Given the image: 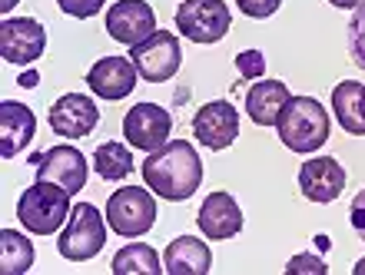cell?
Returning <instances> with one entry per match:
<instances>
[{"label": "cell", "instance_id": "6da1fadb", "mask_svg": "<svg viewBox=\"0 0 365 275\" xmlns=\"http://www.w3.org/2000/svg\"><path fill=\"white\" fill-rule=\"evenodd\" d=\"M140 170H143L146 186L170 202L190 199L202 186V160L192 150V142L186 140H173L156 152H150Z\"/></svg>", "mask_w": 365, "mask_h": 275}, {"label": "cell", "instance_id": "7a4b0ae2", "mask_svg": "<svg viewBox=\"0 0 365 275\" xmlns=\"http://www.w3.org/2000/svg\"><path fill=\"white\" fill-rule=\"evenodd\" d=\"M276 133L286 150L309 156L329 140V113L312 96H289L276 120Z\"/></svg>", "mask_w": 365, "mask_h": 275}, {"label": "cell", "instance_id": "3957f363", "mask_svg": "<svg viewBox=\"0 0 365 275\" xmlns=\"http://www.w3.org/2000/svg\"><path fill=\"white\" fill-rule=\"evenodd\" d=\"M70 196L73 192L63 190L60 182L37 180L30 190L20 192V202H17L20 226L27 232H34V236H53L60 226H67Z\"/></svg>", "mask_w": 365, "mask_h": 275}, {"label": "cell", "instance_id": "277c9868", "mask_svg": "<svg viewBox=\"0 0 365 275\" xmlns=\"http://www.w3.org/2000/svg\"><path fill=\"white\" fill-rule=\"evenodd\" d=\"M106 216H100V209L90 202H77L70 209V219L63 232L57 239L60 256L67 262H90L93 256H100L106 246Z\"/></svg>", "mask_w": 365, "mask_h": 275}, {"label": "cell", "instance_id": "5b68a950", "mask_svg": "<svg viewBox=\"0 0 365 275\" xmlns=\"http://www.w3.org/2000/svg\"><path fill=\"white\" fill-rule=\"evenodd\" d=\"M156 202L150 190H140V186H126V190H116L110 199H106V222L116 236L123 239H136L146 236L156 222Z\"/></svg>", "mask_w": 365, "mask_h": 275}, {"label": "cell", "instance_id": "8992f818", "mask_svg": "<svg viewBox=\"0 0 365 275\" xmlns=\"http://www.w3.org/2000/svg\"><path fill=\"white\" fill-rule=\"evenodd\" d=\"M130 60H133L136 73L146 83H166L173 80L182 67V50L180 37L170 30H153L146 40H140L136 47H130Z\"/></svg>", "mask_w": 365, "mask_h": 275}, {"label": "cell", "instance_id": "52a82bcc", "mask_svg": "<svg viewBox=\"0 0 365 275\" xmlns=\"http://www.w3.org/2000/svg\"><path fill=\"white\" fill-rule=\"evenodd\" d=\"M232 27V14L222 0H182L176 30L192 43H220Z\"/></svg>", "mask_w": 365, "mask_h": 275}, {"label": "cell", "instance_id": "ba28073f", "mask_svg": "<svg viewBox=\"0 0 365 275\" xmlns=\"http://www.w3.org/2000/svg\"><path fill=\"white\" fill-rule=\"evenodd\" d=\"M47 50V30L34 17H7L0 24V57L7 63L27 67L43 57Z\"/></svg>", "mask_w": 365, "mask_h": 275}, {"label": "cell", "instance_id": "9c48e42d", "mask_svg": "<svg viewBox=\"0 0 365 275\" xmlns=\"http://www.w3.org/2000/svg\"><path fill=\"white\" fill-rule=\"evenodd\" d=\"M170 133H173V116L156 103H136L123 120L126 142L143 152H156L160 146H166Z\"/></svg>", "mask_w": 365, "mask_h": 275}, {"label": "cell", "instance_id": "30bf717a", "mask_svg": "<svg viewBox=\"0 0 365 275\" xmlns=\"http://www.w3.org/2000/svg\"><path fill=\"white\" fill-rule=\"evenodd\" d=\"M30 162L37 170V180L60 182L70 192H80L87 186V156L77 146H67V142L63 146H50L47 152H37Z\"/></svg>", "mask_w": 365, "mask_h": 275}, {"label": "cell", "instance_id": "8fae6325", "mask_svg": "<svg viewBox=\"0 0 365 275\" xmlns=\"http://www.w3.org/2000/svg\"><path fill=\"white\" fill-rule=\"evenodd\" d=\"M192 136L206 146V150H226L240 136V113L236 106L226 100H212L200 106L192 116Z\"/></svg>", "mask_w": 365, "mask_h": 275}, {"label": "cell", "instance_id": "7c38bea8", "mask_svg": "<svg viewBox=\"0 0 365 275\" xmlns=\"http://www.w3.org/2000/svg\"><path fill=\"white\" fill-rule=\"evenodd\" d=\"M96 123H100V110L83 93H67L50 106V130L63 140H83L96 130Z\"/></svg>", "mask_w": 365, "mask_h": 275}, {"label": "cell", "instance_id": "4fadbf2b", "mask_svg": "<svg viewBox=\"0 0 365 275\" xmlns=\"http://www.w3.org/2000/svg\"><path fill=\"white\" fill-rule=\"evenodd\" d=\"M106 30L116 43L136 47L156 30V14L146 0H120L106 10Z\"/></svg>", "mask_w": 365, "mask_h": 275}, {"label": "cell", "instance_id": "5bb4252c", "mask_svg": "<svg viewBox=\"0 0 365 275\" xmlns=\"http://www.w3.org/2000/svg\"><path fill=\"white\" fill-rule=\"evenodd\" d=\"M299 190L312 202H336L346 190V170L332 156H312L299 170Z\"/></svg>", "mask_w": 365, "mask_h": 275}, {"label": "cell", "instance_id": "9a60e30c", "mask_svg": "<svg viewBox=\"0 0 365 275\" xmlns=\"http://www.w3.org/2000/svg\"><path fill=\"white\" fill-rule=\"evenodd\" d=\"M136 67H133V60H126V57H100L90 67L87 73V86L93 90L100 100H123V96L133 93V86H136Z\"/></svg>", "mask_w": 365, "mask_h": 275}, {"label": "cell", "instance_id": "2e32d148", "mask_svg": "<svg viewBox=\"0 0 365 275\" xmlns=\"http://www.w3.org/2000/svg\"><path fill=\"white\" fill-rule=\"evenodd\" d=\"M196 226H200V232L206 239H212V242L232 239L242 229V209H240V202L232 199L230 192H210V196H206V202L200 206Z\"/></svg>", "mask_w": 365, "mask_h": 275}, {"label": "cell", "instance_id": "e0dca14e", "mask_svg": "<svg viewBox=\"0 0 365 275\" xmlns=\"http://www.w3.org/2000/svg\"><path fill=\"white\" fill-rule=\"evenodd\" d=\"M37 133V116L34 110L24 103H0V156L4 160H14L20 156V150H27L30 140Z\"/></svg>", "mask_w": 365, "mask_h": 275}, {"label": "cell", "instance_id": "ac0fdd59", "mask_svg": "<svg viewBox=\"0 0 365 275\" xmlns=\"http://www.w3.org/2000/svg\"><path fill=\"white\" fill-rule=\"evenodd\" d=\"M163 266L170 275H206L212 269V252L196 236H180L166 246Z\"/></svg>", "mask_w": 365, "mask_h": 275}, {"label": "cell", "instance_id": "d6986e66", "mask_svg": "<svg viewBox=\"0 0 365 275\" xmlns=\"http://www.w3.org/2000/svg\"><path fill=\"white\" fill-rule=\"evenodd\" d=\"M289 100V90L282 80H259L246 93V113L256 126H276L279 113Z\"/></svg>", "mask_w": 365, "mask_h": 275}, {"label": "cell", "instance_id": "ffe728a7", "mask_svg": "<svg viewBox=\"0 0 365 275\" xmlns=\"http://www.w3.org/2000/svg\"><path fill=\"white\" fill-rule=\"evenodd\" d=\"M332 110L346 133L365 136V83H356V80L339 83L332 90Z\"/></svg>", "mask_w": 365, "mask_h": 275}, {"label": "cell", "instance_id": "44dd1931", "mask_svg": "<svg viewBox=\"0 0 365 275\" xmlns=\"http://www.w3.org/2000/svg\"><path fill=\"white\" fill-rule=\"evenodd\" d=\"M133 152L126 150L123 142H116V140H110V142H100L96 146V152H93V170H96V176L100 180H106V182H120V180H126L130 172H133Z\"/></svg>", "mask_w": 365, "mask_h": 275}, {"label": "cell", "instance_id": "7402d4cb", "mask_svg": "<svg viewBox=\"0 0 365 275\" xmlns=\"http://www.w3.org/2000/svg\"><path fill=\"white\" fill-rule=\"evenodd\" d=\"M113 275H160V256H156L153 246L146 242H130L113 256V266H110Z\"/></svg>", "mask_w": 365, "mask_h": 275}, {"label": "cell", "instance_id": "603a6c76", "mask_svg": "<svg viewBox=\"0 0 365 275\" xmlns=\"http://www.w3.org/2000/svg\"><path fill=\"white\" fill-rule=\"evenodd\" d=\"M34 266V242L20 236L17 229L0 232V272L4 275H24Z\"/></svg>", "mask_w": 365, "mask_h": 275}, {"label": "cell", "instance_id": "cb8c5ba5", "mask_svg": "<svg viewBox=\"0 0 365 275\" xmlns=\"http://www.w3.org/2000/svg\"><path fill=\"white\" fill-rule=\"evenodd\" d=\"M349 53L356 60V67L365 70V0L352 10V17H349Z\"/></svg>", "mask_w": 365, "mask_h": 275}, {"label": "cell", "instance_id": "d4e9b609", "mask_svg": "<svg viewBox=\"0 0 365 275\" xmlns=\"http://www.w3.org/2000/svg\"><path fill=\"white\" fill-rule=\"evenodd\" d=\"M236 70H240L242 80H259L262 70H266V60H262L259 50H242L236 57Z\"/></svg>", "mask_w": 365, "mask_h": 275}, {"label": "cell", "instance_id": "484cf974", "mask_svg": "<svg viewBox=\"0 0 365 275\" xmlns=\"http://www.w3.org/2000/svg\"><path fill=\"white\" fill-rule=\"evenodd\" d=\"M289 275H326V262L322 259H316L312 252H302V256H292L289 259Z\"/></svg>", "mask_w": 365, "mask_h": 275}, {"label": "cell", "instance_id": "4316f807", "mask_svg": "<svg viewBox=\"0 0 365 275\" xmlns=\"http://www.w3.org/2000/svg\"><path fill=\"white\" fill-rule=\"evenodd\" d=\"M60 10L67 14V17H77V20H90L100 14V7H103L106 0H57Z\"/></svg>", "mask_w": 365, "mask_h": 275}, {"label": "cell", "instance_id": "83f0119b", "mask_svg": "<svg viewBox=\"0 0 365 275\" xmlns=\"http://www.w3.org/2000/svg\"><path fill=\"white\" fill-rule=\"evenodd\" d=\"M236 4H240V10L246 14V17L262 20V17H272L282 0H236Z\"/></svg>", "mask_w": 365, "mask_h": 275}, {"label": "cell", "instance_id": "f1b7e54d", "mask_svg": "<svg viewBox=\"0 0 365 275\" xmlns=\"http://www.w3.org/2000/svg\"><path fill=\"white\" fill-rule=\"evenodd\" d=\"M349 216H352V229H356L359 236L365 239V190L359 192L356 199H352V212H349Z\"/></svg>", "mask_w": 365, "mask_h": 275}, {"label": "cell", "instance_id": "f546056e", "mask_svg": "<svg viewBox=\"0 0 365 275\" xmlns=\"http://www.w3.org/2000/svg\"><path fill=\"white\" fill-rule=\"evenodd\" d=\"M329 4H332V7H342V10H356L362 0H329Z\"/></svg>", "mask_w": 365, "mask_h": 275}, {"label": "cell", "instance_id": "4dcf8cb0", "mask_svg": "<svg viewBox=\"0 0 365 275\" xmlns=\"http://www.w3.org/2000/svg\"><path fill=\"white\" fill-rule=\"evenodd\" d=\"M37 80H40V76L34 73V70H30V73H24V76H20V86H37Z\"/></svg>", "mask_w": 365, "mask_h": 275}, {"label": "cell", "instance_id": "1f68e13d", "mask_svg": "<svg viewBox=\"0 0 365 275\" xmlns=\"http://www.w3.org/2000/svg\"><path fill=\"white\" fill-rule=\"evenodd\" d=\"M17 4H20V0H0V10L7 14V10H14V7H17Z\"/></svg>", "mask_w": 365, "mask_h": 275}, {"label": "cell", "instance_id": "d6a6232c", "mask_svg": "<svg viewBox=\"0 0 365 275\" xmlns=\"http://www.w3.org/2000/svg\"><path fill=\"white\" fill-rule=\"evenodd\" d=\"M352 272H356V275H365V259H359V262H356V269H352Z\"/></svg>", "mask_w": 365, "mask_h": 275}]
</instances>
